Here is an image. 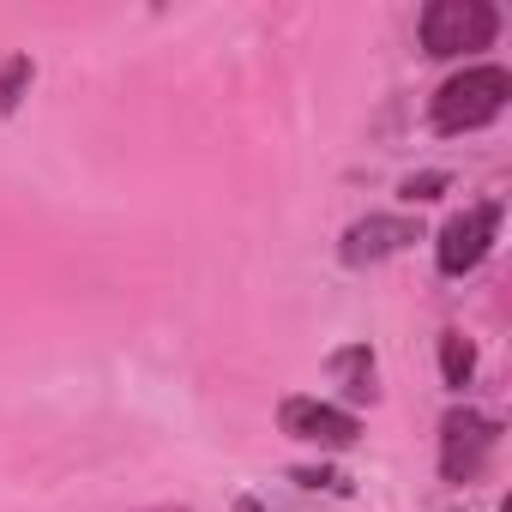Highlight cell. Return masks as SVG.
I'll use <instances>...</instances> for the list:
<instances>
[{"mask_svg":"<svg viewBox=\"0 0 512 512\" xmlns=\"http://www.w3.org/2000/svg\"><path fill=\"white\" fill-rule=\"evenodd\" d=\"M506 97H512V73L506 67H464V73H452L434 91L428 121H434V133H476V127H488L506 109Z\"/></svg>","mask_w":512,"mask_h":512,"instance_id":"1","label":"cell"},{"mask_svg":"<svg viewBox=\"0 0 512 512\" xmlns=\"http://www.w3.org/2000/svg\"><path fill=\"white\" fill-rule=\"evenodd\" d=\"M416 31H422V49L434 61H452V55L488 49L500 37V13L488 7V0H428Z\"/></svg>","mask_w":512,"mask_h":512,"instance_id":"2","label":"cell"},{"mask_svg":"<svg viewBox=\"0 0 512 512\" xmlns=\"http://www.w3.org/2000/svg\"><path fill=\"white\" fill-rule=\"evenodd\" d=\"M494 235H500V205H494V199L464 205L458 217H446L440 235H434V266H440V278H464V272H476V266L488 260Z\"/></svg>","mask_w":512,"mask_h":512,"instance_id":"3","label":"cell"},{"mask_svg":"<svg viewBox=\"0 0 512 512\" xmlns=\"http://www.w3.org/2000/svg\"><path fill=\"white\" fill-rule=\"evenodd\" d=\"M494 446H500V422L494 416H482L470 404L446 410V422H440V476L446 482H476Z\"/></svg>","mask_w":512,"mask_h":512,"instance_id":"4","label":"cell"},{"mask_svg":"<svg viewBox=\"0 0 512 512\" xmlns=\"http://www.w3.org/2000/svg\"><path fill=\"white\" fill-rule=\"evenodd\" d=\"M278 428L290 434V440H314V446H356V434H362V422L350 416V410H338V404H326V398H284L278 404Z\"/></svg>","mask_w":512,"mask_h":512,"instance_id":"5","label":"cell"},{"mask_svg":"<svg viewBox=\"0 0 512 512\" xmlns=\"http://www.w3.org/2000/svg\"><path fill=\"white\" fill-rule=\"evenodd\" d=\"M416 241V223L410 217H362L344 229V266H374V260H392V253H404Z\"/></svg>","mask_w":512,"mask_h":512,"instance_id":"6","label":"cell"},{"mask_svg":"<svg viewBox=\"0 0 512 512\" xmlns=\"http://www.w3.org/2000/svg\"><path fill=\"white\" fill-rule=\"evenodd\" d=\"M332 374L344 380V392H350L356 404H362V398L374 404V350H368V344H344V350L332 356Z\"/></svg>","mask_w":512,"mask_h":512,"instance_id":"7","label":"cell"},{"mask_svg":"<svg viewBox=\"0 0 512 512\" xmlns=\"http://www.w3.org/2000/svg\"><path fill=\"white\" fill-rule=\"evenodd\" d=\"M440 374H446V386H470V374H476V350L464 344V332H440Z\"/></svg>","mask_w":512,"mask_h":512,"instance_id":"8","label":"cell"},{"mask_svg":"<svg viewBox=\"0 0 512 512\" xmlns=\"http://www.w3.org/2000/svg\"><path fill=\"white\" fill-rule=\"evenodd\" d=\"M31 79H37L31 55H13L7 67H0V115H13V109H19V97L31 91Z\"/></svg>","mask_w":512,"mask_h":512,"instance_id":"9","label":"cell"},{"mask_svg":"<svg viewBox=\"0 0 512 512\" xmlns=\"http://www.w3.org/2000/svg\"><path fill=\"white\" fill-rule=\"evenodd\" d=\"M440 187H446V175H440V169H428V175H410V181H404V187H398V193H404V199H410V205H416V199H434V193H440Z\"/></svg>","mask_w":512,"mask_h":512,"instance_id":"10","label":"cell"},{"mask_svg":"<svg viewBox=\"0 0 512 512\" xmlns=\"http://www.w3.org/2000/svg\"><path fill=\"white\" fill-rule=\"evenodd\" d=\"M296 482H302V488H332V494H344V488H350V482H344V476H332V470H296Z\"/></svg>","mask_w":512,"mask_h":512,"instance_id":"11","label":"cell"}]
</instances>
